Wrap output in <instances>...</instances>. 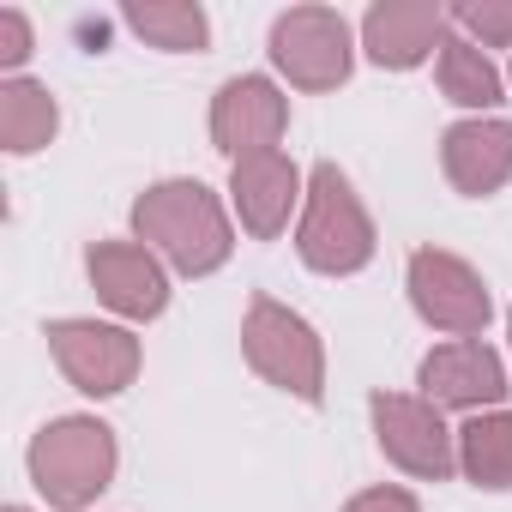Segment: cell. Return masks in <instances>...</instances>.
<instances>
[{"instance_id":"obj_16","label":"cell","mask_w":512,"mask_h":512,"mask_svg":"<svg viewBox=\"0 0 512 512\" xmlns=\"http://www.w3.org/2000/svg\"><path fill=\"white\" fill-rule=\"evenodd\" d=\"M434 79H440V97L470 109V115H494L506 103V73L488 61V49H476L470 37H446L440 55H434Z\"/></svg>"},{"instance_id":"obj_24","label":"cell","mask_w":512,"mask_h":512,"mask_svg":"<svg viewBox=\"0 0 512 512\" xmlns=\"http://www.w3.org/2000/svg\"><path fill=\"white\" fill-rule=\"evenodd\" d=\"M506 85H512V73H506Z\"/></svg>"},{"instance_id":"obj_11","label":"cell","mask_w":512,"mask_h":512,"mask_svg":"<svg viewBox=\"0 0 512 512\" xmlns=\"http://www.w3.org/2000/svg\"><path fill=\"white\" fill-rule=\"evenodd\" d=\"M85 278L97 290V302L133 326L157 320L169 308V266L145 241H91L85 247Z\"/></svg>"},{"instance_id":"obj_4","label":"cell","mask_w":512,"mask_h":512,"mask_svg":"<svg viewBox=\"0 0 512 512\" xmlns=\"http://www.w3.org/2000/svg\"><path fill=\"white\" fill-rule=\"evenodd\" d=\"M241 356L266 386L302 398V404H326V344L320 332L278 296H253L241 314Z\"/></svg>"},{"instance_id":"obj_5","label":"cell","mask_w":512,"mask_h":512,"mask_svg":"<svg viewBox=\"0 0 512 512\" xmlns=\"http://www.w3.org/2000/svg\"><path fill=\"white\" fill-rule=\"evenodd\" d=\"M356 31L338 7H290L272 19L266 55L296 91H338L356 73Z\"/></svg>"},{"instance_id":"obj_20","label":"cell","mask_w":512,"mask_h":512,"mask_svg":"<svg viewBox=\"0 0 512 512\" xmlns=\"http://www.w3.org/2000/svg\"><path fill=\"white\" fill-rule=\"evenodd\" d=\"M37 37H31V19L19 7H0V73L7 79H25V61H31Z\"/></svg>"},{"instance_id":"obj_7","label":"cell","mask_w":512,"mask_h":512,"mask_svg":"<svg viewBox=\"0 0 512 512\" xmlns=\"http://www.w3.org/2000/svg\"><path fill=\"white\" fill-rule=\"evenodd\" d=\"M368 422H374V446L404 476L446 482L458 470V428H446V410H434L422 392H374Z\"/></svg>"},{"instance_id":"obj_12","label":"cell","mask_w":512,"mask_h":512,"mask_svg":"<svg viewBox=\"0 0 512 512\" xmlns=\"http://www.w3.org/2000/svg\"><path fill=\"white\" fill-rule=\"evenodd\" d=\"M452 37V13L440 0H374L362 13V55L380 67V73H410L422 67L428 55H440V43Z\"/></svg>"},{"instance_id":"obj_23","label":"cell","mask_w":512,"mask_h":512,"mask_svg":"<svg viewBox=\"0 0 512 512\" xmlns=\"http://www.w3.org/2000/svg\"><path fill=\"white\" fill-rule=\"evenodd\" d=\"M506 338H512V308H506Z\"/></svg>"},{"instance_id":"obj_1","label":"cell","mask_w":512,"mask_h":512,"mask_svg":"<svg viewBox=\"0 0 512 512\" xmlns=\"http://www.w3.org/2000/svg\"><path fill=\"white\" fill-rule=\"evenodd\" d=\"M133 241H145L181 278H211L235 253V223H229L223 199L205 181L169 175V181H151L133 199Z\"/></svg>"},{"instance_id":"obj_10","label":"cell","mask_w":512,"mask_h":512,"mask_svg":"<svg viewBox=\"0 0 512 512\" xmlns=\"http://www.w3.org/2000/svg\"><path fill=\"white\" fill-rule=\"evenodd\" d=\"M416 386L434 410H506V362L494 344L482 338H452V344H434L416 368Z\"/></svg>"},{"instance_id":"obj_8","label":"cell","mask_w":512,"mask_h":512,"mask_svg":"<svg viewBox=\"0 0 512 512\" xmlns=\"http://www.w3.org/2000/svg\"><path fill=\"white\" fill-rule=\"evenodd\" d=\"M49 356L61 368V380L85 398H121L139 380V338L115 320H49Z\"/></svg>"},{"instance_id":"obj_21","label":"cell","mask_w":512,"mask_h":512,"mask_svg":"<svg viewBox=\"0 0 512 512\" xmlns=\"http://www.w3.org/2000/svg\"><path fill=\"white\" fill-rule=\"evenodd\" d=\"M344 512H422V500H416L410 488H398V482H380V488L350 494V500H344Z\"/></svg>"},{"instance_id":"obj_9","label":"cell","mask_w":512,"mask_h":512,"mask_svg":"<svg viewBox=\"0 0 512 512\" xmlns=\"http://www.w3.org/2000/svg\"><path fill=\"white\" fill-rule=\"evenodd\" d=\"M290 133V97L266 73H235L211 97V145L241 163V157H266Z\"/></svg>"},{"instance_id":"obj_15","label":"cell","mask_w":512,"mask_h":512,"mask_svg":"<svg viewBox=\"0 0 512 512\" xmlns=\"http://www.w3.org/2000/svg\"><path fill=\"white\" fill-rule=\"evenodd\" d=\"M61 133V103L43 79H0V151L37 157Z\"/></svg>"},{"instance_id":"obj_22","label":"cell","mask_w":512,"mask_h":512,"mask_svg":"<svg viewBox=\"0 0 512 512\" xmlns=\"http://www.w3.org/2000/svg\"><path fill=\"white\" fill-rule=\"evenodd\" d=\"M0 512H31V506H0Z\"/></svg>"},{"instance_id":"obj_19","label":"cell","mask_w":512,"mask_h":512,"mask_svg":"<svg viewBox=\"0 0 512 512\" xmlns=\"http://www.w3.org/2000/svg\"><path fill=\"white\" fill-rule=\"evenodd\" d=\"M452 13V31L470 37L476 49H512V0H458Z\"/></svg>"},{"instance_id":"obj_18","label":"cell","mask_w":512,"mask_h":512,"mask_svg":"<svg viewBox=\"0 0 512 512\" xmlns=\"http://www.w3.org/2000/svg\"><path fill=\"white\" fill-rule=\"evenodd\" d=\"M121 25L163 55H205L211 49V19L193 0H133L121 13Z\"/></svg>"},{"instance_id":"obj_13","label":"cell","mask_w":512,"mask_h":512,"mask_svg":"<svg viewBox=\"0 0 512 512\" xmlns=\"http://www.w3.org/2000/svg\"><path fill=\"white\" fill-rule=\"evenodd\" d=\"M302 199H308V175L284 151L229 163V211L241 217V229L253 241H278L290 229V217H302Z\"/></svg>"},{"instance_id":"obj_6","label":"cell","mask_w":512,"mask_h":512,"mask_svg":"<svg viewBox=\"0 0 512 512\" xmlns=\"http://www.w3.org/2000/svg\"><path fill=\"white\" fill-rule=\"evenodd\" d=\"M404 290H410L416 320L446 338H482L494 320V296H488L482 272L470 260H458L452 247H416L404 266Z\"/></svg>"},{"instance_id":"obj_14","label":"cell","mask_w":512,"mask_h":512,"mask_svg":"<svg viewBox=\"0 0 512 512\" xmlns=\"http://www.w3.org/2000/svg\"><path fill=\"white\" fill-rule=\"evenodd\" d=\"M440 169L452 181V193L464 199H488L512 181V121L500 115H464L440 133Z\"/></svg>"},{"instance_id":"obj_17","label":"cell","mask_w":512,"mask_h":512,"mask_svg":"<svg viewBox=\"0 0 512 512\" xmlns=\"http://www.w3.org/2000/svg\"><path fill=\"white\" fill-rule=\"evenodd\" d=\"M458 470L482 494L512 488V410H476L458 428Z\"/></svg>"},{"instance_id":"obj_2","label":"cell","mask_w":512,"mask_h":512,"mask_svg":"<svg viewBox=\"0 0 512 512\" xmlns=\"http://www.w3.org/2000/svg\"><path fill=\"white\" fill-rule=\"evenodd\" d=\"M374 217L356 193V181L338 169V163H314L308 169V199H302V217H296V253L302 266L320 272V278H356L374 266Z\"/></svg>"},{"instance_id":"obj_3","label":"cell","mask_w":512,"mask_h":512,"mask_svg":"<svg viewBox=\"0 0 512 512\" xmlns=\"http://www.w3.org/2000/svg\"><path fill=\"white\" fill-rule=\"evenodd\" d=\"M25 470H31V488L55 512H85L121 470L115 428L103 416H55L31 434Z\"/></svg>"}]
</instances>
